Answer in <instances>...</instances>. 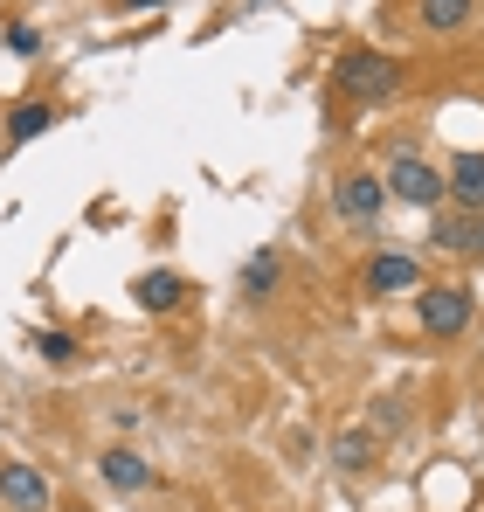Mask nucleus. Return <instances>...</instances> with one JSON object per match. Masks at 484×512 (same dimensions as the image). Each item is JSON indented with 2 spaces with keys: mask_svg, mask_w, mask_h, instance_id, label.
<instances>
[{
  "mask_svg": "<svg viewBox=\"0 0 484 512\" xmlns=\"http://www.w3.org/2000/svg\"><path fill=\"white\" fill-rule=\"evenodd\" d=\"M332 84L339 97H353V104H388L395 90H402V63L395 56H381V49H339V63H332Z\"/></svg>",
  "mask_w": 484,
  "mask_h": 512,
  "instance_id": "obj_1",
  "label": "nucleus"
},
{
  "mask_svg": "<svg viewBox=\"0 0 484 512\" xmlns=\"http://www.w3.org/2000/svg\"><path fill=\"white\" fill-rule=\"evenodd\" d=\"M381 187H388V201H408V208H443V201H450L443 167H429L422 153H395L388 173H381Z\"/></svg>",
  "mask_w": 484,
  "mask_h": 512,
  "instance_id": "obj_2",
  "label": "nucleus"
},
{
  "mask_svg": "<svg viewBox=\"0 0 484 512\" xmlns=\"http://www.w3.org/2000/svg\"><path fill=\"white\" fill-rule=\"evenodd\" d=\"M415 326H422L429 340H457V333L471 326V291H464V284H422V291H415Z\"/></svg>",
  "mask_w": 484,
  "mask_h": 512,
  "instance_id": "obj_3",
  "label": "nucleus"
},
{
  "mask_svg": "<svg viewBox=\"0 0 484 512\" xmlns=\"http://www.w3.org/2000/svg\"><path fill=\"white\" fill-rule=\"evenodd\" d=\"M332 208H339V222H346V229H374V222H381V208H388L381 173H367V167L339 173V180H332Z\"/></svg>",
  "mask_w": 484,
  "mask_h": 512,
  "instance_id": "obj_4",
  "label": "nucleus"
},
{
  "mask_svg": "<svg viewBox=\"0 0 484 512\" xmlns=\"http://www.w3.org/2000/svg\"><path fill=\"white\" fill-rule=\"evenodd\" d=\"M360 284H367L374 298H408V291H422V263L402 256V250H381V256H367Z\"/></svg>",
  "mask_w": 484,
  "mask_h": 512,
  "instance_id": "obj_5",
  "label": "nucleus"
},
{
  "mask_svg": "<svg viewBox=\"0 0 484 512\" xmlns=\"http://www.w3.org/2000/svg\"><path fill=\"white\" fill-rule=\"evenodd\" d=\"M0 506L7 512H49V478H42L35 464L7 457V464H0Z\"/></svg>",
  "mask_w": 484,
  "mask_h": 512,
  "instance_id": "obj_6",
  "label": "nucleus"
},
{
  "mask_svg": "<svg viewBox=\"0 0 484 512\" xmlns=\"http://www.w3.org/2000/svg\"><path fill=\"white\" fill-rule=\"evenodd\" d=\"M97 471H104V485H111V492H125V499L160 485V478H153V464H146L139 450H125V443H118V450H104V457H97Z\"/></svg>",
  "mask_w": 484,
  "mask_h": 512,
  "instance_id": "obj_7",
  "label": "nucleus"
},
{
  "mask_svg": "<svg viewBox=\"0 0 484 512\" xmlns=\"http://www.w3.org/2000/svg\"><path fill=\"white\" fill-rule=\"evenodd\" d=\"M443 187H450V201H457L464 215H478L484 208V153H457V160L443 167Z\"/></svg>",
  "mask_w": 484,
  "mask_h": 512,
  "instance_id": "obj_8",
  "label": "nucleus"
},
{
  "mask_svg": "<svg viewBox=\"0 0 484 512\" xmlns=\"http://www.w3.org/2000/svg\"><path fill=\"white\" fill-rule=\"evenodd\" d=\"M471 14H478V0H415L422 35H464V28H471Z\"/></svg>",
  "mask_w": 484,
  "mask_h": 512,
  "instance_id": "obj_9",
  "label": "nucleus"
},
{
  "mask_svg": "<svg viewBox=\"0 0 484 512\" xmlns=\"http://www.w3.org/2000/svg\"><path fill=\"white\" fill-rule=\"evenodd\" d=\"M132 298H139L146 312H173V305L187 298V284H180V270H146V277L132 284Z\"/></svg>",
  "mask_w": 484,
  "mask_h": 512,
  "instance_id": "obj_10",
  "label": "nucleus"
},
{
  "mask_svg": "<svg viewBox=\"0 0 484 512\" xmlns=\"http://www.w3.org/2000/svg\"><path fill=\"white\" fill-rule=\"evenodd\" d=\"M49 125H56V104H42V97L14 104V111H7V146H28V139H42Z\"/></svg>",
  "mask_w": 484,
  "mask_h": 512,
  "instance_id": "obj_11",
  "label": "nucleus"
},
{
  "mask_svg": "<svg viewBox=\"0 0 484 512\" xmlns=\"http://www.w3.org/2000/svg\"><path fill=\"white\" fill-rule=\"evenodd\" d=\"M436 243L457 250V256L484 250V215H443V222H436Z\"/></svg>",
  "mask_w": 484,
  "mask_h": 512,
  "instance_id": "obj_12",
  "label": "nucleus"
},
{
  "mask_svg": "<svg viewBox=\"0 0 484 512\" xmlns=\"http://www.w3.org/2000/svg\"><path fill=\"white\" fill-rule=\"evenodd\" d=\"M277 270H284L277 250H256L249 263H242V291H249V298H270V291H277Z\"/></svg>",
  "mask_w": 484,
  "mask_h": 512,
  "instance_id": "obj_13",
  "label": "nucleus"
},
{
  "mask_svg": "<svg viewBox=\"0 0 484 512\" xmlns=\"http://www.w3.org/2000/svg\"><path fill=\"white\" fill-rule=\"evenodd\" d=\"M332 457H339V471H367V464H374V436H367V429H346V436L332 443Z\"/></svg>",
  "mask_w": 484,
  "mask_h": 512,
  "instance_id": "obj_14",
  "label": "nucleus"
},
{
  "mask_svg": "<svg viewBox=\"0 0 484 512\" xmlns=\"http://www.w3.org/2000/svg\"><path fill=\"white\" fill-rule=\"evenodd\" d=\"M35 346H42V360H56V367L77 360V340H70V333H35Z\"/></svg>",
  "mask_w": 484,
  "mask_h": 512,
  "instance_id": "obj_15",
  "label": "nucleus"
},
{
  "mask_svg": "<svg viewBox=\"0 0 484 512\" xmlns=\"http://www.w3.org/2000/svg\"><path fill=\"white\" fill-rule=\"evenodd\" d=\"M7 49H14V56H42V35H35L28 21H7Z\"/></svg>",
  "mask_w": 484,
  "mask_h": 512,
  "instance_id": "obj_16",
  "label": "nucleus"
},
{
  "mask_svg": "<svg viewBox=\"0 0 484 512\" xmlns=\"http://www.w3.org/2000/svg\"><path fill=\"white\" fill-rule=\"evenodd\" d=\"M125 7H166V0H125Z\"/></svg>",
  "mask_w": 484,
  "mask_h": 512,
  "instance_id": "obj_17",
  "label": "nucleus"
},
{
  "mask_svg": "<svg viewBox=\"0 0 484 512\" xmlns=\"http://www.w3.org/2000/svg\"><path fill=\"white\" fill-rule=\"evenodd\" d=\"M63 512H83V506H63Z\"/></svg>",
  "mask_w": 484,
  "mask_h": 512,
  "instance_id": "obj_18",
  "label": "nucleus"
}]
</instances>
